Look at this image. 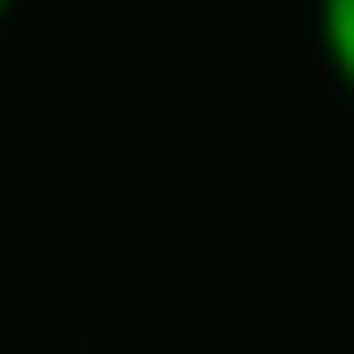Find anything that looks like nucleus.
Masks as SVG:
<instances>
[{
  "mask_svg": "<svg viewBox=\"0 0 354 354\" xmlns=\"http://www.w3.org/2000/svg\"><path fill=\"white\" fill-rule=\"evenodd\" d=\"M8 15H15V0H0V29H8Z\"/></svg>",
  "mask_w": 354,
  "mask_h": 354,
  "instance_id": "obj_2",
  "label": "nucleus"
},
{
  "mask_svg": "<svg viewBox=\"0 0 354 354\" xmlns=\"http://www.w3.org/2000/svg\"><path fill=\"white\" fill-rule=\"evenodd\" d=\"M311 22H318V51H326L333 80L354 94V0H318Z\"/></svg>",
  "mask_w": 354,
  "mask_h": 354,
  "instance_id": "obj_1",
  "label": "nucleus"
}]
</instances>
